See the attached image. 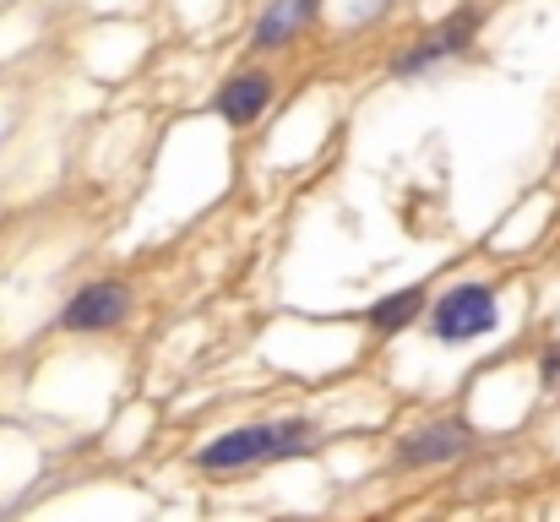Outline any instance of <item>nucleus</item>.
I'll return each mask as SVG.
<instances>
[{"label": "nucleus", "instance_id": "nucleus-1", "mask_svg": "<svg viewBox=\"0 0 560 522\" xmlns=\"http://www.w3.org/2000/svg\"><path fill=\"white\" fill-rule=\"evenodd\" d=\"M311 425L305 419H283V425H245V430H229L218 436L212 446L196 452L201 468L223 474V468H245V463H267V457H283V452H305L311 446Z\"/></svg>", "mask_w": 560, "mask_h": 522}, {"label": "nucleus", "instance_id": "nucleus-4", "mask_svg": "<svg viewBox=\"0 0 560 522\" xmlns=\"http://www.w3.org/2000/svg\"><path fill=\"white\" fill-rule=\"evenodd\" d=\"M468 452V425L463 419H441V425H424V430H413V436H402V446H397V457L402 463H452V457H463Z\"/></svg>", "mask_w": 560, "mask_h": 522}, {"label": "nucleus", "instance_id": "nucleus-6", "mask_svg": "<svg viewBox=\"0 0 560 522\" xmlns=\"http://www.w3.org/2000/svg\"><path fill=\"white\" fill-rule=\"evenodd\" d=\"M474 27H479V16L468 11V16H452L435 38H424L419 49H408L402 60H397V77H413V71H424L430 60H441V55H457V49H468V38H474Z\"/></svg>", "mask_w": 560, "mask_h": 522}, {"label": "nucleus", "instance_id": "nucleus-5", "mask_svg": "<svg viewBox=\"0 0 560 522\" xmlns=\"http://www.w3.org/2000/svg\"><path fill=\"white\" fill-rule=\"evenodd\" d=\"M267 104H272V77H261V71H240V77H229L223 93H218V115H223L229 126H250Z\"/></svg>", "mask_w": 560, "mask_h": 522}, {"label": "nucleus", "instance_id": "nucleus-7", "mask_svg": "<svg viewBox=\"0 0 560 522\" xmlns=\"http://www.w3.org/2000/svg\"><path fill=\"white\" fill-rule=\"evenodd\" d=\"M311 5H316V0H272L267 16H261V27H256V49H278V44H289Z\"/></svg>", "mask_w": 560, "mask_h": 522}, {"label": "nucleus", "instance_id": "nucleus-2", "mask_svg": "<svg viewBox=\"0 0 560 522\" xmlns=\"http://www.w3.org/2000/svg\"><path fill=\"white\" fill-rule=\"evenodd\" d=\"M495 322H501V305H495V289L490 283H457V289H446L430 305V327H435L441 344L485 338V333H495Z\"/></svg>", "mask_w": 560, "mask_h": 522}, {"label": "nucleus", "instance_id": "nucleus-3", "mask_svg": "<svg viewBox=\"0 0 560 522\" xmlns=\"http://www.w3.org/2000/svg\"><path fill=\"white\" fill-rule=\"evenodd\" d=\"M131 316V289L126 283H88L71 305H66V333H109Z\"/></svg>", "mask_w": 560, "mask_h": 522}, {"label": "nucleus", "instance_id": "nucleus-8", "mask_svg": "<svg viewBox=\"0 0 560 522\" xmlns=\"http://www.w3.org/2000/svg\"><path fill=\"white\" fill-rule=\"evenodd\" d=\"M424 305H430V300H424V289H419V283H413V289H397V294H386V300L371 311V327L375 333H397V327H408Z\"/></svg>", "mask_w": 560, "mask_h": 522}]
</instances>
